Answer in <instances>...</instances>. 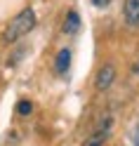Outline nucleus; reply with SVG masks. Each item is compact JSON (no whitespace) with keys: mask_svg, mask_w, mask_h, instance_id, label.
I'll list each match as a JSON object with an SVG mask.
<instances>
[{"mask_svg":"<svg viewBox=\"0 0 139 146\" xmlns=\"http://www.w3.org/2000/svg\"><path fill=\"white\" fill-rule=\"evenodd\" d=\"M116 80V68L111 64H104L99 71H97V80H94V87L97 90H108L111 83Z\"/></svg>","mask_w":139,"mask_h":146,"instance_id":"f03ea898","label":"nucleus"},{"mask_svg":"<svg viewBox=\"0 0 139 146\" xmlns=\"http://www.w3.org/2000/svg\"><path fill=\"white\" fill-rule=\"evenodd\" d=\"M33 26H35V12L31 10V7H26V10H21L10 24H7V29L3 33V40L5 42H17L19 38L29 35L33 31Z\"/></svg>","mask_w":139,"mask_h":146,"instance_id":"f257e3e1","label":"nucleus"},{"mask_svg":"<svg viewBox=\"0 0 139 146\" xmlns=\"http://www.w3.org/2000/svg\"><path fill=\"white\" fill-rule=\"evenodd\" d=\"M78 29H80V17H78L76 10H71L66 14V21H64V33L73 35V33H78Z\"/></svg>","mask_w":139,"mask_h":146,"instance_id":"20e7f679","label":"nucleus"},{"mask_svg":"<svg viewBox=\"0 0 139 146\" xmlns=\"http://www.w3.org/2000/svg\"><path fill=\"white\" fill-rule=\"evenodd\" d=\"M104 139H106V130H97V132L85 141V146H104Z\"/></svg>","mask_w":139,"mask_h":146,"instance_id":"423d86ee","label":"nucleus"},{"mask_svg":"<svg viewBox=\"0 0 139 146\" xmlns=\"http://www.w3.org/2000/svg\"><path fill=\"white\" fill-rule=\"evenodd\" d=\"M108 3H111V0H92L94 7H108Z\"/></svg>","mask_w":139,"mask_h":146,"instance_id":"6e6552de","label":"nucleus"},{"mask_svg":"<svg viewBox=\"0 0 139 146\" xmlns=\"http://www.w3.org/2000/svg\"><path fill=\"white\" fill-rule=\"evenodd\" d=\"M125 21L127 26H139V0H125Z\"/></svg>","mask_w":139,"mask_h":146,"instance_id":"7ed1b4c3","label":"nucleus"},{"mask_svg":"<svg viewBox=\"0 0 139 146\" xmlns=\"http://www.w3.org/2000/svg\"><path fill=\"white\" fill-rule=\"evenodd\" d=\"M69 66H71V50H59L57 61H54V68H57V73H66Z\"/></svg>","mask_w":139,"mask_h":146,"instance_id":"39448f33","label":"nucleus"},{"mask_svg":"<svg viewBox=\"0 0 139 146\" xmlns=\"http://www.w3.org/2000/svg\"><path fill=\"white\" fill-rule=\"evenodd\" d=\"M31 111H33V104L26 102V99L17 104V113H19V115H31Z\"/></svg>","mask_w":139,"mask_h":146,"instance_id":"0eeeda50","label":"nucleus"}]
</instances>
